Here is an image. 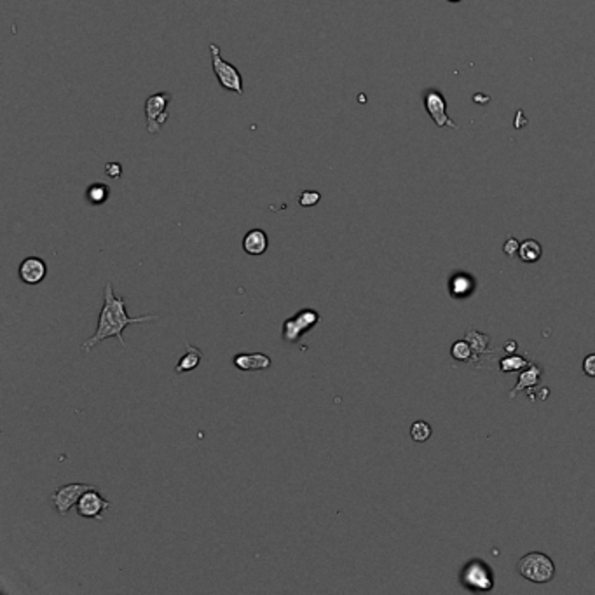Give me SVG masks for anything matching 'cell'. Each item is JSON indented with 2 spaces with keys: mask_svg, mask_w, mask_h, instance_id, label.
Listing matches in <instances>:
<instances>
[{
  "mask_svg": "<svg viewBox=\"0 0 595 595\" xmlns=\"http://www.w3.org/2000/svg\"><path fill=\"white\" fill-rule=\"evenodd\" d=\"M158 318V315H144L137 316V318H131L126 311V299L117 297V295L114 294L112 283H107L105 288H103V308L102 311H100L98 325H96L93 337H89L88 340L82 342V353H89L93 347H96L98 344H102L103 340L110 339V337H116L121 342V346L126 349V340H124L123 337L124 330L130 325L149 323Z\"/></svg>",
  "mask_w": 595,
  "mask_h": 595,
  "instance_id": "1",
  "label": "cell"
},
{
  "mask_svg": "<svg viewBox=\"0 0 595 595\" xmlns=\"http://www.w3.org/2000/svg\"><path fill=\"white\" fill-rule=\"evenodd\" d=\"M210 58H211V68L217 77L218 84L227 91L236 93V95H243V75L234 65L225 61L222 58L220 46L215 43L210 44Z\"/></svg>",
  "mask_w": 595,
  "mask_h": 595,
  "instance_id": "4",
  "label": "cell"
},
{
  "mask_svg": "<svg viewBox=\"0 0 595 595\" xmlns=\"http://www.w3.org/2000/svg\"><path fill=\"white\" fill-rule=\"evenodd\" d=\"M449 288H451V295L454 299H465L475 290V280L468 273H458L451 278Z\"/></svg>",
  "mask_w": 595,
  "mask_h": 595,
  "instance_id": "14",
  "label": "cell"
},
{
  "mask_svg": "<svg viewBox=\"0 0 595 595\" xmlns=\"http://www.w3.org/2000/svg\"><path fill=\"white\" fill-rule=\"evenodd\" d=\"M322 316L316 309H301L299 312H295L292 318L285 319L283 322V340L287 344H294L301 339L304 333L311 332L316 325L319 323Z\"/></svg>",
  "mask_w": 595,
  "mask_h": 595,
  "instance_id": "5",
  "label": "cell"
},
{
  "mask_svg": "<svg viewBox=\"0 0 595 595\" xmlns=\"http://www.w3.org/2000/svg\"><path fill=\"white\" fill-rule=\"evenodd\" d=\"M201 360H203V353L199 347H194L193 344H186V353L180 356L179 363L175 367V374H187V372L194 370L199 367Z\"/></svg>",
  "mask_w": 595,
  "mask_h": 595,
  "instance_id": "15",
  "label": "cell"
},
{
  "mask_svg": "<svg viewBox=\"0 0 595 595\" xmlns=\"http://www.w3.org/2000/svg\"><path fill=\"white\" fill-rule=\"evenodd\" d=\"M583 372L588 377H595V353H590L583 360Z\"/></svg>",
  "mask_w": 595,
  "mask_h": 595,
  "instance_id": "24",
  "label": "cell"
},
{
  "mask_svg": "<svg viewBox=\"0 0 595 595\" xmlns=\"http://www.w3.org/2000/svg\"><path fill=\"white\" fill-rule=\"evenodd\" d=\"M105 175L109 176V179L117 180L121 175H123V166H121L119 163H107V165H105Z\"/></svg>",
  "mask_w": 595,
  "mask_h": 595,
  "instance_id": "23",
  "label": "cell"
},
{
  "mask_svg": "<svg viewBox=\"0 0 595 595\" xmlns=\"http://www.w3.org/2000/svg\"><path fill=\"white\" fill-rule=\"evenodd\" d=\"M518 248H520V243H518L515 238H508L506 243H504V246H503V252L506 253V255L513 257L518 253Z\"/></svg>",
  "mask_w": 595,
  "mask_h": 595,
  "instance_id": "25",
  "label": "cell"
},
{
  "mask_svg": "<svg viewBox=\"0 0 595 595\" xmlns=\"http://www.w3.org/2000/svg\"><path fill=\"white\" fill-rule=\"evenodd\" d=\"M431 433H433V430H431L430 423H426V421H416V423H412V426H410V437H412V440L417 442V444H423V442L430 440Z\"/></svg>",
  "mask_w": 595,
  "mask_h": 595,
  "instance_id": "21",
  "label": "cell"
},
{
  "mask_svg": "<svg viewBox=\"0 0 595 595\" xmlns=\"http://www.w3.org/2000/svg\"><path fill=\"white\" fill-rule=\"evenodd\" d=\"M319 201H322V194H319L318 190H304V193H301V196H299V204H301L302 208H312L316 206Z\"/></svg>",
  "mask_w": 595,
  "mask_h": 595,
  "instance_id": "22",
  "label": "cell"
},
{
  "mask_svg": "<svg viewBox=\"0 0 595 595\" xmlns=\"http://www.w3.org/2000/svg\"><path fill=\"white\" fill-rule=\"evenodd\" d=\"M527 365L529 361L525 360V358L518 356V354H508V356L501 358L497 367H499V372H503V374H510V372L524 370Z\"/></svg>",
  "mask_w": 595,
  "mask_h": 595,
  "instance_id": "19",
  "label": "cell"
},
{
  "mask_svg": "<svg viewBox=\"0 0 595 595\" xmlns=\"http://www.w3.org/2000/svg\"><path fill=\"white\" fill-rule=\"evenodd\" d=\"M424 109L430 114L431 119L435 121L438 128H458V124L449 117L447 114V103L442 93L435 91V89H428L424 93Z\"/></svg>",
  "mask_w": 595,
  "mask_h": 595,
  "instance_id": "8",
  "label": "cell"
},
{
  "mask_svg": "<svg viewBox=\"0 0 595 595\" xmlns=\"http://www.w3.org/2000/svg\"><path fill=\"white\" fill-rule=\"evenodd\" d=\"M20 280L25 285H39L46 280L47 266L40 257H27L18 267Z\"/></svg>",
  "mask_w": 595,
  "mask_h": 595,
  "instance_id": "10",
  "label": "cell"
},
{
  "mask_svg": "<svg viewBox=\"0 0 595 595\" xmlns=\"http://www.w3.org/2000/svg\"><path fill=\"white\" fill-rule=\"evenodd\" d=\"M110 501L105 499V497L102 496V494L98 492V490L93 487V489L86 490L84 494H82V497L79 499L77 506H75V510H77L79 517H84V518H95V520H102L103 515L102 511H105L107 508H110Z\"/></svg>",
  "mask_w": 595,
  "mask_h": 595,
  "instance_id": "9",
  "label": "cell"
},
{
  "mask_svg": "<svg viewBox=\"0 0 595 595\" xmlns=\"http://www.w3.org/2000/svg\"><path fill=\"white\" fill-rule=\"evenodd\" d=\"M269 248V238L262 229H252L243 238V250L252 257H260Z\"/></svg>",
  "mask_w": 595,
  "mask_h": 595,
  "instance_id": "13",
  "label": "cell"
},
{
  "mask_svg": "<svg viewBox=\"0 0 595 595\" xmlns=\"http://www.w3.org/2000/svg\"><path fill=\"white\" fill-rule=\"evenodd\" d=\"M449 2H452V4H458V2H461V0H449Z\"/></svg>",
  "mask_w": 595,
  "mask_h": 595,
  "instance_id": "27",
  "label": "cell"
},
{
  "mask_svg": "<svg viewBox=\"0 0 595 595\" xmlns=\"http://www.w3.org/2000/svg\"><path fill=\"white\" fill-rule=\"evenodd\" d=\"M543 248L536 239H525L524 243H520V248H518V257H520L522 262L534 264L541 259Z\"/></svg>",
  "mask_w": 595,
  "mask_h": 595,
  "instance_id": "18",
  "label": "cell"
},
{
  "mask_svg": "<svg viewBox=\"0 0 595 595\" xmlns=\"http://www.w3.org/2000/svg\"><path fill=\"white\" fill-rule=\"evenodd\" d=\"M110 197V189L109 186L102 182H95L86 189V201H88L91 206H102L109 201Z\"/></svg>",
  "mask_w": 595,
  "mask_h": 595,
  "instance_id": "17",
  "label": "cell"
},
{
  "mask_svg": "<svg viewBox=\"0 0 595 595\" xmlns=\"http://www.w3.org/2000/svg\"><path fill=\"white\" fill-rule=\"evenodd\" d=\"M459 581L469 592H489L494 588V571L485 560L472 559L461 567Z\"/></svg>",
  "mask_w": 595,
  "mask_h": 595,
  "instance_id": "3",
  "label": "cell"
},
{
  "mask_svg": "<svg viewBox=\"0 0 595 595\" xmlns=\"http://www.w3.org/2000/svg\"><path fill=\"white\" fill-rule=\"evenodd\" d=\"M504 351H506V353L513 354L515 351H517V342H515V340H508V342L504 344Z\"/></svg>",
  "mask_w": 595,
  "mask_h": 595,
  "instance_id": "26",
  "label": "cell"
},
{
  "mask_svg": "<svg viewBox=\"0 0 595 595\" xmlns=\"http://www.w3.org/2000/svg\"><path fill=\"white\" fill-rule=\"evenodd\" d=\"M232 363L241 372H253L271 368L273 360H271V356H267V354L264 353H239L234 356Z\"/></svg>",
  "mask_w": 595,
  "mask_h": 595,
  "instance_id": "11",
  "label": "cell"
},
{
  "mask_svg": "<svg viewBox=\"0 0 595 595\" xmlns=\"http://www.w3.org/2000/svg\"><path fill=\"white\" fill-rule=\"evenodd\" d=\"M93 489L89 483H65V485L58 487L53 494H51V503H53L54 510L60 515H67L74 506H77L79 499L86 490Z\"/></svg>",
  "mask_w": 595,
  "mask_h": 595,
  "instance_id": "7",
  "label": "cell"
},
{
  "mask_svg": "<svg viewBox=\"0 0 595 595\" xmlns=\"http://www.w3.org/2000/svg\"><path fill=\"white\" fill-rule=\"evenodd\" d=\"M517 573L532 583H548L555 576V564L546 553H525L517 562Z\"/></svg>",
  "mask_w": 595,
  "mask_h": 595,
  "instance_id": "2",
  "label": "cell"
},
{
  "mask_svg": "<svg viewBox=\"0 0 595 595\" xmlns=\"http://www.w3.org/2000/svg\"><path fill=\"white\" fill-rule=\"evenodd\" d=\"M170 103H172V93L168 91L154 93L145 100V119H147V131L151 135L159 133L168 121Z\"/></svg>",
  "mask_w": 595,
  "mask_h": 595,
  "instance_id": "6",
  "label": "cell"
},
{
  "mask_svg": "<svg viewBox=\"0 0 595 595\" xmlns=\"http://www.w3.org/2000/svg\"><path fill=\"white\" fill-rule=\"evenodd\" d=\"M465 339L468 340L469 346H472L473 360H475V358L485 356V354L490 351V339H489V336H487V333H482V332H479V330L472 329V330H468V332H466Z\"/></svg>",
  "mask_w": 595,
  "mask_h": 595,
  "instance_id": "16",
  "label": "cell"
},
{
  "mask_svg": "<svg viewBox=\"0 0 595 595\" xmlns=\"http://www.w3.org/2000/svg\"><path fill=\"white\" fill-rule=\"evenodd\" d=\"M451 354L458 361H469L473 363V349L468 340H455L451 347Z\"/></svg>",
  "mask_w": 595,
  "mask_h": 595,
  "instance_id": "20",
  "label": "cell"
},
{
  "mask_svg": "<svg viewBox=\"0 0 595 595\" xmlns=\"http://www.w3.org/2000/svg\"><path fill=\"white\" fill-rule=\"evenodd\" d=\"M541 375H543V367H541V365L529 363L527 367L524 368V372H520V375H518L517 384H515V388L510 391L508 398L513 400L515 396H517L520 391H525V389L536 388V386L539 384V379H541Z\"/></svg>",
  "mask_w": 595,
  "mask_h": 595,
  "instance_id": "12",
  "label": "cell"
}]
</instances>
